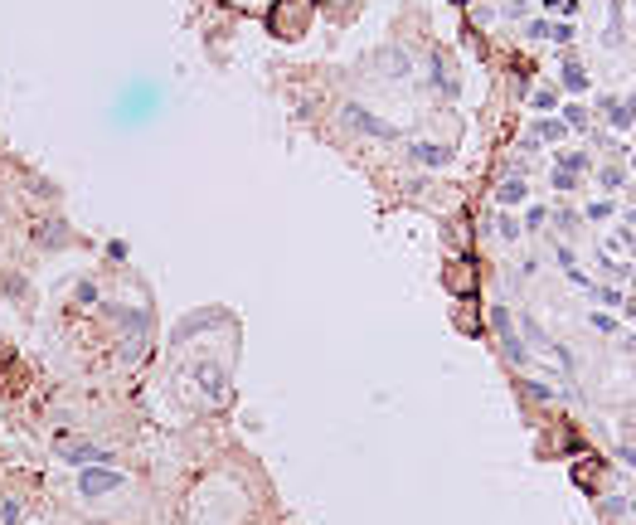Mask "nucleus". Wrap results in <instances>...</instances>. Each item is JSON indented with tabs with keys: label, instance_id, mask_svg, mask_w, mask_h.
Masks as SVG:
<instances>
[{
	"label": "nucleus",
	"instance_id": "nucleus-1",
	"mask_svg": "<svg viewBox=\"0 0 636 525\" xmlns=\"http://www.w3.org/2000/svg\"><path fill=\"white\" fill-rule=\"evenodd\" d=\"M311 10H316L311 0H277V5L267 10V29L292 44V39H302V34L311 29Z\"/></svg>",
	"mask_w": 636,
	"mask_h": 525
},
{
	"label": "nucleus",
	"instance_id": "nucleus-2",
	"mask_svg": "<svg viewBox=\"0 0 636 525\" xmlns=\"http://www.w3.org/2000/svg\"><path fill=\"white\" fill-rule=\"evenodd\" d=\"M491 331H496V340H501L505 360H510L515 370H525V365H530V345H525V336L515 331V316H510V307H491Z\"/></svg>",
	"mask_w": 636,
	"mask_h": 525
},
{
	"label": "nucleus",
	"instance_id": "nucleus-3",
	"mask_svg": "<svg viewBox=\"0 0 636 525\" xmlns=\"http://www.w3.org/2000/svg\"><path fill=\"white\" fill-rule=\"evenodd\" d=\"M340 122H345L350 131H360V136H379V141H394V136H399L389 122H379L369 107H360V103H345V107H340Z\"/></svg>",
	"mask_w": 636,
	"mask_h": 525
},
{
	"label": "nucleus",
	"instance_id": "nucleus-4",
	"mask_svg": "<svg viewBox=\"0 0 636 525\" xmlns=\"http://www.w3.org/2000/svg\"><path fill=\"white\" fill-rule=\"evenodd\" d=\"M442 282H447V292L452 297H476V263L461 253V258H447V268H442Z\"/></svg>",
	"mask_w": 636,
	"mask_h": 525
},
{
	"label": "nucleus",
	"instance_id": "nucleus-5",
	"mask_svg": "<svg viewBox=\"0 0 636 525\" xmlns=\"http://www.w3.org/2000/svg\"><path fill=\"white\" fill-rule=\"evenodd\" d=\"M117 487H126V472H117V467H83V472H78V491H83L88 501L117 491Z\"/></svg>",
	"mask_w": 636,
	"mask_h": 525
},
{
	"label": "nucleus",
	"instance_id": "nucleus-6",
	"mask_svg": "<svg viewBox=\"0 0 636 525\" xmlns=\"http://www.w3.org/2000/svg\"><path fill=\"white\" fill-rule=\"evenodd\" d=\"M161 103V93L151 88V83H136V88H126V103H121V122H146L151 112Z\"/></svg>",
	"mask_w": 636,
	"mask_h": 525
},
{
	"label": "nucleus",
	"instance_id": "nucleus-7",
	"mask_svg": "<svg viewBox=\"0 0 636 525\" xmlns=\"http://www.w3.org/2000/svg\"><path fill=\"white\" fill-rule=\"evenodd\" d=\"M195 380H200V389H205L209 404H228V375H223L214 360H200V365H195Z\"/></svg>",
	"mask_w": 636,
	"mask_h": 525
},
{
	"label": "nucleus",
	"instance_id": "nucleus-8",
	"mask_svg": "<svg viewBox=\"0 0 636 525\" xmlns=\"http://www.w3.org/2000/svg\"><path fill=\"white\" fill-rule=\"evenodd\" d=\"M408 161L423 166V171H447V166H452V146H437V141H408Z\"/></svg>",
	"mask_w": 636,
	"mask_h": 525
},
{
	"label": "nucleus",
	"instance_id": "nucleus-9",
	"mask_svg": "<svg viewBox=\"0 0 636 525\" xmlns=\"http://www.w3.org/2000/svg\"><path fill=\"white\" fill-rule=\"evenodd\" d=\"M59 457L73 462V467H88V462H107L112 447H103V443H59Z\"/></svg>",
	"mask_w": 636,
	"mask_h": 525
},
{
	"label": "nucleus",
	"instance_id": "nucleus-10",
	"mask_svg": "<svg viewBox=\"0 0 636 525\" xmlns=\"http://www.w3.org/2000/svg\"><path fill=\"white\" fill-rule=\"evenodd\" d=\"M427 73H432V88H437L442 98H457V88H461V83H457V73H452V64H447L442 54H432V59H427Z\"/></svg>",
	"mask_w": 636,
	"mask_h": 525
},
{
	"label": "nucleus",
	"instance_id": "nucleus-11",
	"mask_svg": "<svg viewBox=\"0 0 636 525\" xmlns=\"http://www.w3.org/2000/svg\"><path fill=\"white\" fill-rule=\"evenodd\" d=\"M525 200H530V185H525L520 175H505V180L496 185V205H501V210H515V205H525Z\"/></svg>",
	"mask_w": 636,
	"mask_h": 525
},
{
	"label": "nucleus",
	"instance_id": "nucleus-12",
	"mask_svg": "<svg viewBox=\"0 0 636 525\" xmlns=\"http://www.w3.org/2000/svg\"><path fill=\"white\" fill-rule=\"evenodd\" d=\"M602 112H607L612 131H627V127L636 122V103H617V98H607V103H602Z\"/></svg>",
	"mask_w": 636,
	"mask_h": 525
},
{
	"label": "nucleus",
	"instance_id": "nucleus-13",
	"mask_svg": "<svg viewBox=\"0 0 636 525\" xmlns=\"http://www.w3.org/2000/svg\"><path fill=\"white\" fill-rule=\"evenodd\" d=\"M374 64H379V69H384V73H389V78H408V69H413V64H408V54H404V49H384V54H379V59H374Z\"/></svg>",
	"mask_w": 636,
	"mask_h": 525
},
{
	"label": "nucleus",
	"instance_id": "nucleus-14",
	"mask_svg": "<svg viewBox=\"0 0 636 525\" xmlns=\"http://www.w3.org/2000/svg\"><path fill=\"white\" fill-rule=\"evenodd\" d=\"M588 83H593L588 69H583L578 59H563V88H568V93H588Z\"/></svg>",
	"mask_w": 636,
	"mask_h": 525
},
{
	"label": "nucleus",
	"instance_id": "nucleus-15",
	"mask_svg": "<svg viewBox=\"0 0 636 525\" xmlns=\"http://www.w3.org/2000/svg\"><path fill=\"white\" fill-rule=\"evenodd\" d=\"M598 477H602V462H598V457H583V462L573 467V482H583L588 491H598Z\"/></svg>",
	"mask_w": 636,
	"mask_h": 525
},
{
	"label": "nucleus",
	"instance_id": "nucleus-16",
	"mask_svg": "<svg viewBox=\"0 0 636 525\" xmlns=\"http://www.w3.org/2000/svg\"><path fill=\"white\" fill-rule=\"evenodd\" d=\"M214 321H219V312H205V316H190V321H180V326H175V345H180V340H190L195 331L214 326Z\"/></svg>",
	"mask_w": 636,
	"mask_h": 525
},
{
	"label": "nucleus",
	"instance_id": "nucleus-17",
	"mask_svg": "<svg viewBox=\"0 0 636 525\" xmlns=\"http://www.w3.org/2000/svg\"><path fill=\"white\" fill-rule=\"evenodd\" d=\"M457 326H461L466 336H481V321H476V302H471V297H461V307H457Z\"/></svg>",
	"mask_w": 636,
	"mask_h": 525
},
{
	"label": "nucleus",
	"instance_id": "nucleus-18",
	"mask_svg": "<svg viewBox=\"0 0 636 525\" xmlns=\"http://www.w3.org/2000/svg\"><path fill=\"white\" fill-rule=\"evenodd\" d=\"M520 389H525V399H534V404H554V399H559V389L544 384V380H525Z\"/></svg>",
	"mask_w": 636,
	"mask_h": 525
},
{
	"label": "nucleus",
	"instance_id": "nucleus-19",
	"mask_svg": "<svg viewBox=\"0 0 636 525\" xmlns=\"http://www.w3.org/2000/svg\"><path fill=\"white\" fill-rule=\"evenodd\" d=\"M563 131H568V127H563V122H554V117H544V122H534V141H559V136H563Z\"/></svg>",
	"mask_w": 636,
	"mask_h": 525
},
{
	"label": "nucleus",
	"instance_id": "nucleus-20",
	"mask_svg": "<svg viewBox=\"0 0 636 525\" xmlns=\"http://www.w3.org/2000/svg\"><path fill=\"white\" fill-rule=\"evenodd\" d=\"M588 122H593V112H588L583 103H568V107H563V127H573V131H583Z\"/></svg>",
	"mask_w": 636,
	"mask_h": 525
},
{
	"label": "nucleus",
	"instance_id": "nucleus-21",
	"mask_svg": "<svg viewBox=\"0 0 636 525\" xmlns=\"http://www.w3.org/2000/svg\"><path fill=\"white\" fill-rule=\"evenodd\" d=\"M593 161L583 156V151H559V171H573V175H583Z\"/></svg>",
	"mask_w": 636,
	"mask_h": 525
},
{
	"label": "nucleus",
	"instance_id": "nucleus-22",
	"mask_svg": "<svg viewBox=\"0 0 636 525\" xmlns=\"http://www.w3.org/2000/svg\"><path fill=\"white\" fill-rule=\"evenodd\" d=\"M491 229H496V238H505V243H515V238L525 233V229H520L510 214H496V224H491Z\"/></svg>",
	"mask_w": 636,
	"mask_h": 525
},
{
	"label": "nucleus",
	"instance_id": "nucleus-23",
	"mask_svg": "<svg viewBox=\"0 0 636 525\" xmlns=\"http://www.w3.org/2000/svg\"><path fill=\"white\" fill-rule=\"evenodd\" d=\"M598 180H602V190H622L627 171H622V166H602V171H598Z\"/></svg>",
	"mask_w": 636,
	"mask_h": 525
},
{
	"label": "nucleus",
	"instance_id": "nucleus-24",
	"mask_svg": "<svg viewBox=\"0 0 636 525\" xmlns=\"http://www.w3.org/2000/svg\"><path fill=\"white\" fill-rule=\"evenodd\" d=\"M554 190L573 195V190H578V175H573V171H554Z\"/></svg>",
	"mask_w": 636,
	"mask_h": 525
},
{
	"label": "nucleus",
	"instance_id": "nucleus-25",
	"mask_svg": "<svg viewBox=\"0 0 636 525\" xmlns=\"http://www.w3.org/2000/svg\"><path fill=\"white\" fill-rule=\"evenodd\" d=\"M73 297H78L83 307H88V302H98V282H93V278H83V282L73 287Z\"/></svg>",
	"mask_w": 636,
	"mask_h": 525
},
{
	"label": "nucleus",
	"instance_id": "nucleus-26",
	"mask_svg": "<svg viewBox=\"0 0 636 525\" xmlns=\"http://www.w3.org/2000/svg\"><path fill=\"white\" fill-rule=\"evenodd\" d=\"M544 224H549V210H539V205H534V210L525 214V233H539Z\"/></svg>",
	"mask_w": 636,
	"mask_h": 525
},
{
	"label": "nucleus",
	"instance_id": "nucleus-27",
	"mask_svg": "<svg viewBox=\"0 0 636 525\" xmlns=\"http://www.w3.org/2000/svg\"><path fill=\"white\" fill-rule=\"evenodd\" d=\"M544 10H554V15H578V0H539Z\"/></svg>",
	"mask_w": 636,
	"mask_h": 525
},
{
	"label": "nucleus",
	"instance_id": "nucleus-28",
	"mask_svg": "<svg viewBox=\"0 0 636 525\" xmlns=\"http://www.w3.org/2000/svg\"><path fill=\"white\" fill-rule=\"evenodd\" d=\"M549 29H554L549 20H530V24H525V39H549Z\"/></svg>",
	"mask_w": 636,
	"mask_h": 525
},
{
	"label": "nucleus",
	"instance_id": "nucleus-29",
	"mask_svg": "<svg viewBox=\"0 0 636 525\" xmlns=\"http://www.w3.org/2000/svg\"><path fill=\"white\" fill-rule=\"evenodd\" d=\"M466 238H471V224H466V219H452V243L466 248Z\"/></svg>",
	"mask_w": 636,
	"mask_h": 525
},
{
	"label": "nucleus",
	"instance_id": "nucleus-30",
	"mask_svg": "<svg viewBox=\"0 0 636 525\" xmlns=\"http://www.w3.org/2000/svg\"><path fill=\"white\" fill-rule=\"evenodd\" d=\"M593 326H598L602 336H617V321H612L607 312H593Z\"/></svg>",
	"mask_w": 636,
	"mask_h": 525
},
{
	"label": "nucleus",
	"instance_id": "nucleus-31",
	"mask_svg": "<svg viewBox=\"0 0 636 525\" xmlns=\"http://www.w3.org/2000/svg\"><path fill=\"white\" fill-rule=\"evenodd\" d=\"M20 516H24V506H20V501H5V511H0V521H5V525H20Z\"/></svg>",
	"mask_w": 636,
	"mask_h": 525
},
{
	"label": "nucleus",
	"instance_id": "nucleus-32",
	"mask_svg": "<svg viewBox=\"0 0 636 525\" xmlns=\"http://www.w3.org/2000/svg\"><path fill=\"white\" fill-rule=\"evenodd\" d=\"M554 103H559V93H554V88H539V93H534V107H539V112H549Z\"/></svg>",
	"mask_w": 636,
	"mask_h": 525
},
{
	"label": "nucleus",
	"instance_id": "nucleus-33",
	"mask_svg": "<svg viewBox=\"0 0 636 525\" xmlns=\"http://www.w3.org/2000/svg\"><path fill=\"white\" fill-rule=\"evenodd\" d=\"M612 210H617L612 200H593V205H588V219H607Z\"/></svg>",
	"mask_w": 636,
	"mask_h": 525
},
{
	"label": "nucleus",
	"instance_id": "nucleus-34",
	"mask_svg": "<svg viewBox=\"0 0 636 525\" xmlns=\"http://www.w3.org/2000/svg\"><path fill=\"white\" fill-rule=\"evenodd\" d=\"M549 39H554V44H573V24H554Z\"/></svg>",
	"mask_w": 636,
	"mask_h": 525
},
{
	"label": "nucleus",
	"instance_id": "nucleus-35",
	"mask_svg": "<svg viewBox=\"0 0 636 525\" xmlns=\"http://www.w3.org/2000/svg\"><path fill=\"white\" fill-rule=\"evenodd\" d=\"M554 224H559V229H563V233H568V229H573V224H578V214H573V210H559V214H554Z\"/></svg>",
	"mask_w": 636,
	"mask_h": 525
},
{
	"label": "nucleus",
	"instance_id": "nucleus-36",
	"mask_svg": "<svg viewBox=\"0 0 636 525\" xmlns=\"http://www.w3.org/2000/svg\"><path fill=\"white\" fill-rule=\"evenodd\" d=\"M559 268L568 273V268H578V258H573V248H559Z\"/></svg>",
	"mask_w": 636,
	"mask_h": 525
},
{
	"label": "nucleus",
	"instance_id": "nucleus-37",
	"mask_svg": "<svg viewBox=\"0 0 636 525\" xmlns=\"http://www.w3.org/2000/svg\"><path fill=\"white\" fill-rule=\"evenodd\" d=\"M617 457H622L627 467H636V447H632V443H622V447H617Z\"/></svg>",
	"mask_w": 636,
	"mask_h": 525
},
{
	"label": "nucleus",
	"instance_id": "nucleus-38",
	"mask_svg": "<svg viewBox=\"0 0 636 525\" xmlns=\"http://www.w3.org/2000/svg\"><path fill=\"white\" fill-rule=\"evenodd\" d=\"M627 316H632V321H636V297H632V302H627Z\"/></svg>",
	"mask_w": 636,
	"mask_h": 525
},
{
	"label": "nucleus",
	"instance_id": "nucleus-39",
	"mask_svg": "<svg viewBox=\"0 0 636 525\" xmlns=\"http://www.w3.org/2000/svg\"><path fill=\"white\" fill-rule=\"evenodd\" d=\"M627 511H632V516H636V501H627Z\"/></svg>",
	"mask_w": 636,
	"mask_h": 525
},
{
	"label": "nucleus",
	"instance_id": "nucleus-40",
	"mask_svg": "<svg viewBox=\"0 0 636 525\" xmlns=\"http://www.w3.org/2000/svg\"><path fill=\"white\" fill-rule=\"evenodd\" d=\"M632 292H636V282H632Z\"/></svg>",
	"mask_w": 636,
	"mask_h": 525
},
{
	"label": "nucleus",
	"instance_id": "nucleus-41",
	"mask_svg": "<svg viewBox=\"0 0 636 525\" xmlns=\"http://www.w3.org/2000/svg\"><path fill=\"white\" fill-rule=\"evenodd\" d=\"M461 5H466V0H461Z\"/></svg>",
	"mask_w": 636,
	"mask_h": 525
},
{
	"label": "nucleus",
	"instance_id": "nucleus-42",
	"mask_svg": "<svg viewBox=\"0 0 636 525\" xmlns=\"http://www.w3.org/2000/svg\"><path fill=\"white\" fill-rule=\"evenodd\" d=\"M632 166H636V161H632Z\"/></svg>",
	"mask_w": 636,
	"mask_h": 525
}]
</instances>
